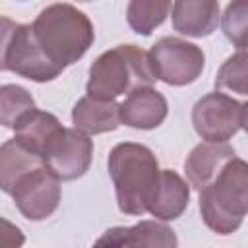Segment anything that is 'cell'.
Instances as JSON below:
<instances>
[{
    "mask_svg": "<svg viewBox=\"0 0 248 248\" xmlns=\"http://www.w3.org/2000/svg\"><path fill=\"white\" fill-rule=\"evenodd\" d=\"M221 27L236 50L248 48V0L229 2L221 16Z\"/></svg>",
    "mask_w": 248,
    "mask_h": 248,
    "instance_id": "obj_20",
    "label": "cell"
},
{
    "mask_svg": "<svg viewBox=\"0 0 248 248\" xmlns=\"http://www.w3.org/2000/svg\"><path fill=\"white\" fill-rule=\"evenodd\" d=\"M72 122L74 128H78L87 136L112 132L122 124L120 105L116 101H101L85 95L74 105Z\"/></svg>",
    "mask_w": 248,
    "mask_h": 248,
    "instance_id": "obj_14",
    "label": "cell"
},
{
    "mask_svg": "<svg viewBox=\"0 0 248 248\" xmlns=\"http://www.w3.org/2000/svg\"><path fill=\"white\" fill-rule=\"evenodd\" d=\"M16 140L29 151L43 157L48 143L64 130L60 120L46 110L33 108L16 124Z\"/></svg>",
    "mask_w": 248,
    "mask_h": 248,
    "instance_id": "obj_15",
    "label": "cell"
},
{
    "mask_svg": "<svg viewBox=\"0 0 248 248\" xmlns=\"http://www.w3.org/2000/svg\"><path fill=\"white\" fill-rule=\"evenodd\" d=\"M219 23V2L180 0L172 4V27L186 37H207Z\"/></svg>",
    "mask_w": 248,
    "mask_h": 248,
    "instance_id": "obj_12",
    "label": "cell"
},
{
    "mask_svg": "<svg viewBox=\"0 0 248 248\" xmlns=\"http://www.w3.org/2000/svg\"><path fill=\"white\" fill-rule=\"evenodd\" d=\"M190 202V186L188 182L172 169H161L159 184L149 203V213L161 221L178 219Z\"/></svg>",
    "mask_w": 248,
    "mask_h": 248,
    "instance_id": "obj_13",
    "label": "cell"
},
{
    "mask_svg": "<svg viewBox=\"0 0 248 248\" xmlns=\"http://www.w3.org/2000/svg\"><path fill=\"white\" fill-rule=\"evenodd\" d=\"M37 108L31 93L16 83H6L0 87V112L2 124L6 128H16V124L29 112Z\"/></svg>",
    "mask_w": 248,
    "mask_h": 248,
    "instance_id": "obj_19",
    "label": "cell"
},
{
    "mask_svg": "<svg viewBox=\"0 0 248 248\" xmlns=\"http://www.w3.org/2000/svg\"><path fill=\"white\" fill-rule=\"evenodd\" d=\"M128 248H178V238L174 231L155 219L140 221L126 231Z\"/></svg>",
    "mask_w": 248,
    "mask_h": 248,
    "instance_id": "obj_16",
    "label": "cell"
},
{
    "mask_svg": "<svg viewBox=\"0 0 248 248\" xmlns=\"http://www.w3.org/2000/svg\"><path fill=\"white\" fill-rule=\"evenodd\" d=\"M198 194L203 223L217 234H232L248 213V163L232 157Z\"/></svg>",
    "mask_w": 248,
    "mask_h": 248,
    "instance_id": "obj_4",
    "label": "cell"
},
{
    "mask_svg": "<svg viewBox=\"0 0 248 248\" xmlns=\"http://www.w3.org/2000/svg\"><path fill=\"white\" fill-rule=\"evenodd\" d=\"M157 81L149 52L136 45H116L99 54L89 66L87 95L101 101H114L136 89L151 87Z\"/></svg>",
    "mask_w": 248,
    "mask_h": 248,
    "instance_id": "obj_3",
    "label": "cell"
},
{
    "mask_svg": "<svg viewBox=\"0 0 248 248\" xmlns=\"http://www.w3.org/2000/svg\"><path fill=\"white\" fill-rule=\"evenodd\" d=\"M108 174L114 184L118 209L126 215H143L159 184L161 169L147 145L122 141L108 153Z\"/></svg>",
    "mask_w": 248,
    "mask_h": 248,
    "instance_id": "obj_1",
    "label": "cell"
},
{
    "mask_svg": "<svg viewBox=\"0 0 248 248\" xmlns=\"http://www.w3.org/2000/svg\"><path fill=\"white\" fill-rule=\"evenodd\" d=\"M126 231L128 227H112L105 231L91 248H128L126 246Z\"/></svg>",
    "mask_w": 248,
    "mask_h": 248,
    "instance_id": "obj_21",
    "label": "cell"
},
{
    "mask_svg": "<svg viewBox=\"0 0 248 248\" xmlns=\"http://www.w3.org/2000/svg\"><path fill=\"white\" fill-rule=\"evenodd\" d=\"M240 128H244V130H246V134H248V103H244V105H242V114H240Z\"/></svg>",
    "mask_w": 248,
    "mask_h": 248,
    "instance_id": "obj_22",
    "label": "cell"
},
{
    "mask_svg": "<svg viewBox=\"0 0 248 248\" xmlns=\"http://www.w3.org/2000/svg\"><path fill=\"white\" fill-rule=\"evenodd\" d=\"M232 157H236V153L229 143L203 141L196 145L184 161L188 184L198 192L203 190Z\"/></svg>",
    "mask_w": 248,
    "mask_h": 248,
    "instance_id": "obj_11",
    "label": "cell"
},
{
    "mask_svg": "<svg viewBox=\"0 0 248 248\" xmlns=\"http://www.w3.org/2000/svg\"><path fill=\"white\" fill-rule=\"evenodd\" d=\"M242 105L219 91L207 93L196 101L192 108V124L196 134L213 143H227L240 130Z\"/></svg>",
    "mask_w": 248,
    "mask_h": 248,
    "instance_id": "obj_8",
    "label": "cell"
},
{
    "mask_svg": "<svg viewBox=\"0 0 248 248\" xmlns=\"http://www.w3.org/2000/svg\"><path fill=\"white\" fill-rule=\"evenodd\" d=\"M31 27L45 54L62 70L78 62L95 41L91 19L66 2L43 8Z\"/></svg>",
    "mask_w": 248,
    "mask_h": 248,
    "instance_id": "obj_2",
    "label": "cell"
},
{
    "mask_svg": "<svg viewBox=\"0 0 248 248\" xmlns=\"http://www.w3.org/2000/svg\"><path fill=\"white\" fill-rule=\"evenodd\" d=\"M172 4L170 2H143V0H132L126 8V19L130 27L138 35H151L155 27H159L167 16L170 14Z\"/></svg>",
    "mask_w": 248,
    "mask_h": 248,
    "instance_id": "obj_17",
    "label": "cell"
},
{
    "mask_svg": "<svg viewBox=\"0 0 248 248\" xmlns=\"http://www.w3.org/2000/svg\"><path fill=\"white\" fill-rule=\"evenodd\" d=\"M169 112L165 95L153 87H141L120 103L122 124L138 130H153L163 124Z\"/></svg>",
    "mask_w": 248,
    "mask_h": 248,
    "instance_id": "obj_10",
    "label": "cell"
},
{
    "mask_svg": "<svg viewBox=\"0 0 248 248\" xmlns=\"http://www.w3.org/2000/svg\"><path fill=\"white\" fill-rule=\"evenodd\" d=\"M215 87L238 95H248V48L231 54L215 76Z\"/></svg>",
    "mask_w": 248,
    "mask_h": 248,
    "instance_id": "obj_18",
    "label": "cell"
},
{
    "mask_svg": "<svg viewBox=\"0 0 248 248\" xmlns=\"http://www.w3.org/2000/svg\"><path fill=\"white\" fill-rule=\"evenodd\" d=\"M93 141L78 128H64L43 153V161L58 180H76L89 170Z\"/></svg>",
    "mask_w": 248,
    "mask_h": 248,
    "instance_id": "obj_9",
    "label": "cell"
},
{
    "mask_svg": "<svg viewBox=\"0 0 248 248\" xmlns=\"http://www.w3.org/2000/svg\"><path fill=\"white\" fill-rule=\"evenodd\" d=\"M149 60L157 79L167 85L182 87L202 76L205 54L198 45L180 37H163L151 46Z\"/></svg>",
    "mask_w": 248,
    "mask_h": 248,
    "instance_id": "obj_6",
    "label": "cell"
},
{
    "mask_svg": "<svg viewBox=\"0 0 248 248\" xmlns=\"http://www.w3.org/2000/svg\"><path fill=\"white\" fill-rule=\"evenodd\" d=\"M4 72H14L25 79L45 83L58 78L64 70L58 68L41 48L33 27L2 17V58Z\"/></svg>",
    "mask_w": 248,
    "mask_h": 248,
    "instance_id": "obj_5",
    "label": "cell"
},
{
    "mask_svg": "<svg viewBox=\"0 0 248 248\" xmlns=\"http://www.w3.org/2000/svg\"><path fill=\"white\" fill-rule=\"evenodd\" d=\"M19 213L29 221H43L50 217L60 205V180L48 170L45 163L25 170L10 188Z\"/></svg>",
    "mask_w": 248,
    "mask_h": 248,
    "instance_id": "obj_7",
    "label": "cell"
}]
</instances>
